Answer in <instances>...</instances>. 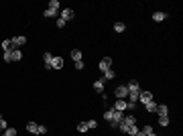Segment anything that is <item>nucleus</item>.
Listing matches in <instances>:
<instances>
[{"label":"nucleus","mask_w":183,"mask_h":136,"mask_svg":"<svg viewBox=\"0 0 183 136\" xmlns=\"http://www.w3.org/2000/svg\"><path fill=\"white\" fill-rule=\"evenodd\" d=\"M126 108H128V102H126V100H118V102L114 104V110H118V112H124Z\"/></svg>","instance_id":"12"},{"label":"nucleus","mask_w":183,"mask_h":136,"mask_svg":"<svg viewBox=\"0 0 183 136\" xmlns=\"http://www.w3.org/2000/svg\"><path fill=\"white\" fill-rule=\"evenodd\" d=\"M0 136H4V134H0Z\"/></svg>","instance_id":"37"},{"label":"nucleus","mask_w":183,"mask_h":136,"mask_svg":"<svg viewBox=\"0 0 183 136\" xmlns=\"http://www.w3.org/2000/svg\"><path fill=\"white\" fill-rule=\"evenodd\" d=\"M75 69L77 71H84V61H75Z\"/></svg>","instance_id":"30"},{"label":"nucleus","mask_w":183,"mask_h":136,"mask_svg":"<svg viewBox=\"0 0 183 136\" xmlns=\"http://www.w3.org/2000/svg\"><path fill=\"white\" fill-rule=\"evenodd\" d=\"M0 120H2V116H0Z\"/></svg>","instance_id":"36"},{"label":"nucleus","mask_w":183,"mask_h":136,"mask_svg":"<svg viewBox=\"0 0 183 136\" xmlns=\"http://www.w3.org/2000/svg\"><path fill=\"white\" fill-rule=\"evenodd\" d=\"M138 130H141V128H138V126H136V124H134V126H128L126 134H128V136H134V134H136V132H138Z\"/></svg>","instance_id":"22"},{"label":"nucleus","mask_w":183,"mask_h":136,"mask_svg":"<svg viewBox=\"0 0 183 136\" xmlns=\"http://www.w3.org/2000/svg\"><path fill=\"white\" fill-rule=\"evenodd\" d=\"M43 61H45V67H47V69H51V61H53V55H51V53H45V55H43Z\"/></svg>","instance_id":"17"},{"label":"nucleus","mask_w":183,"mask_h":136,"mask_svg":"<svg viewBox=\"0 0 183 136\" xmlns=\"http://www.w3.org/2000/svg\"><path fill=\"white\" fill-rule=\"evenodd\" d=\"M22 59V51L21 49H12V51L4 53V61L6 63H10V61H21Z\"/></svg>","instance_id":"2"},{"label":"nucleus","mask_w":183,"mask_h":136,"mask_svg":"<svg viewBox=\"0 0 183 136\" xmlns=\"http://www.w3.org/2000/svg\"><path fill=\"white\" fill-rule=\"evenodd\" d=\"M142 132H145V134H147V136H149V134H153V132H155V130H153V126H149V124H147V126H145V128H142Z\"/></svg>","instance_id":"27"},{"label":"nucleus","mask_w":183,"mask_h":136,"mask_svg":"<svg viewBox=\"0 0 183 136\" xmlns=\"http://www.w3.org/2000/svg\"><path fill=\"white\" fill-rule=\"evenodd\" d=\"M37 134H47V128H45V126H39V132H37Z\"/></svg>","instance_id":"32"},{"label":"nucleus","mask_w":183,"mask_h":136,"mask_svg":"<svg viewBox=\"0 0 183 136\" xmlns=\"http://www.w3.org/2000/svg\"><path fill=\"white\" fill-rule=\"evenodd\" d=\"M96 126H98V122H96V120H88V128H89V130H94Z\"/></svg>","instance_id":"28"},{"label":"nucleus","mask_w":183,"mask_h":136,"mask_svg":"<svg viewBox=\"0 0 183 136\" xmlns=\"http://www.w3.org/2000/svg\"><path fill=\"white\" fill-rule=\"evenodd\" d=\"M104 120H108V122L112 120V110H106V112H104Z\"/></svg>","instance_id":"29"},{"label":"nucleus","mask_w":183,"mask_h":136,"mask_svg":"<svg viewBox=\"0 0 183 136\" xmlns=\"http://www.w3.org/2000/svg\"><path fill=\"white\" fill-rule=\"evenodd\" d=\"M57 12H59V2H57V0H51V2H49V8L45 10V18H51V16H57Z\"/></svg>","instance_id":"1"},{"label":"nucleus","mask_w":183,"mask_h":136,"mask_svg":"<svg viewBox=\"0 0 183 136\" xmlns=\"http://www.w3.org/2000/svg\"><path fill=\"white\" fill-rule=\"evenodd\" d=\"M126 89H128V96H138L141 94V85H138V81H134V79L126 85Z\"/></svg>","instance_id":"3"},{"label":"nucleus","mask_w":183,"mask_h":136,"mask_svg":"<svg viewBox=\"0 0 183 136\" xmlns=\"http://www.w3.org/2000/svg\"><path fill=\"white\" fill-rule=\"evenodd\" d=\"M165 18H167V12H155L153 14V21H157V22L165 21Z\"/></svg>","instance_id":"20"},{"label":"nucleus","mask_w":183,"mask_h":136,"mask_svg":"<svg viewBox=\"0 0 183 136\" xmlns=\"http://www.w3.org/2000/svg\"><path fill=\"white\" fill-rule=\"evenodd\" d=\"M12 49H14V45H12V41H10V39H6V41H2V51H4V53L12 51Z\"/></svg>","instance_id":"13"},{"label":"nucleus","mask_w":183,"mask_h":136,"mask_svg":"<svg viewBox=\"0 0 183 136\" xmlns=\"http://www.w3.org/2000/svg\"><path fill=\"white\" fill-rule=\"evenodd\" d=\"M126 96H128L126 85H118V87H116V98H118V100H124Z\"/></svg>","instance_id":"7"},{"label":"nucleus","mask_w":183,"mask_h":136,"mask_svg":"<svg viewBox=\"0 0 183 136\" xmlns=\"http://www.w3.org/2000/svg\"><path fill=\"white\" fill-rule=\"evenodd\" d=\"M138 100H141L142 104H147V102H151V100H153V94H151V91H145V89H141V94H138Z\"/></svg>","instance_id":"8"},{"label":"nucleus","mask_w":183,"mask_h":136,"mask_svg":"<svg viewBox=\"0 0 183 136\" xmlns=\"http://www.w3.org/2000/svg\"><path fill=\"white\" fill-rule=\"evenodd\" d=\"M114 75H116V71H114V69H108V71H104V81L114 79Z\"/></svg>","instance_id":"18"},{"label":"nucleus","mask_w":183,"mask_h":136,"mask_svg":"<svg viewBox=\"0 0 183 136\" xmlns=\"http://www.w3.org/2000/svg\"><path fill=\"white\" fill-rule=\"evenodd\" d=\"M0 128H2V130H6V128H8V124H6V120H0Z\"/></svg>","instance_id":"33"},{"label":"nucleus","mask_w":183,"mask_h":136,"mask_svg":"<svg viewBox=\"0 0 183 136\" xmlns=\"http://www.w3.org/2000/svg\"><path fill=\"white\" fill-rule=\"evenodd\" d=\"M94 89L98 91V94H104V79H98V81H94Z\"/></svg>","instance_id":"16"},{"label":"nucleus","mask_w":183,"mask_h":136,"mask_svg":"<svg viewBox=\"0 0 183 136\" xmlns=\"http://www.w3.org/2000/svg\"><path fill=\"white\" fill-rule=\"evenodd\" d=\"M71 59L73 61H81V51H79V49H73V51H71Z\"/></svg>","instance_id":"21"},{"label":"nucleus","mask_w":183,"mask_h":136,"mask_svg":"<svg viewBox=\"0 0 183 136\" xmlns=\"http://www.w3.org/2000/svg\"><path fill=\"white\" fill-rule=\"evenodd\" d=\"M26 132H31V134H37V132H39V124L29 122V124H26Z\"/></svg>","instance_id":"15"},{"label":"nucleus","mask_w":183,"mask_h":136,"mask_svg":"<svg viewBox=\"0 0 183 136\" xmlns=\"http://www.w3.org/2000/svg\"><path fill=\"white\" fill-rule=\"evenodd\" d=\"M122 124H124V126H134V124H136V118H134V116H124V118H122Z\"/></svg>","instance_id":"14"},{"label":"nucleus","mask_w":183,"mask_h":136,"mask_svg":"<svg viewBox=\"0 0 183 136\" xmlns=\"http://www.w3.org/2000/svg\"><path fill=\"white\" fill-rule=\"evenodd\" d=\"M0 130H2V128H0Z\"/></svg>","instance_id":"38"},{"label":"nucleus","mask_w":183,"mask_h":136,"mask_svg":"<svg viewBox=\"0 0 183 136\" xmlns=\"http://www.w3.org/2000/svg\"><path fill=\"white\" fill-rule=\"evenodd\" d=\"M77 130H79V132L89 130V128H88V122H79V124H77Z\"/></svg>","instance_id":"25"},{"label":"nucleus","mask_w":183,"mask_h":136,"mask_svg":"<svg viewBox=\"0 0 183 136\" xmlns=\"http://www.w3.org/2000/svg\"><path fill=\"white\" fill-rule=\"evenodd\" d=\"M108 69H112V57H104L100 61V71H108Z\"/></svg>","instance_id":"6"},{"label":"nucleus","mask_w":183,"mask_h":136,"mask_svg":"<svg viewBox=\"0 0 183 136\" xmlns=\"http://www.w3.org/2000/svg\"><path fill=\"white\" fill-rule=\"evenodd\" d=\"M63 67V59L57 55H53V61H51V69H61Z\"/></svg>","instance_id":"11"},{"label":"nucleus","mask_w":183,"mask_h":136,"mask_svg":"<svg viewBox=\"0 0 183 136\" xmlns=\"http://www.w3.org/2000/svg\"><path fill=\"white\" fill-rule=\"evenodd\" d=\"M73 16H75V10H73V8H63V10H61V16H59V18H63V21L67 22V21H71Z\"/></svg>","instance_id":"5"},{"label":"nucleus","mask_w":183,"mask_h":136,"mask_svg":"<svg viewBox=\"0 0 183 136\" xmlns=\"http://www.w3.org/2000/svg\"><path fill=\"white\" fill-rule=\"evenodd\" d=\"M57 26H59V29H63V26H65V21H63V18H57Z\"/></svg>","instance_id":"31"},{"label":"nucleus","mask_w":183,"mask_h":136,"mask_svg":"<svg viewBox=\"0 0 183 136\" xmlns=\"http://www.w3.org/2000/svg\"><path fill=\"white\" fill-rule=\"evenodd\" d=\"M4 136H17V128H12V126H8L4 130Z\"/></svg>","instance_id":"23"},{"label":"nucleus","mask_w":183,"mask_h":136,"mask_svg":"<svg viewBox=\"0 0 183 136\" xmlns=\"http://www.w3.org/2000/svg\"><path fill=\"white\" fill-rule=\"evenodd\" d=\"M149 136H157V134H155V132H153V134H149Z\"/></svg>","instance_id":"35"},{"label":"nucleus","mask_w":183,"mask_h":136,"mask_svg":"<svg viewBox=\"0 0 183 136\" xmlns=\"http://www.w3.org/2000/svg\"><path fill=\"white\" fill-rule=\"evenodd\" d=\"M124 29H126V26H124V22H116V25H114V30H116V33H124Z\"/></svg>","instance_id":"24"},{"label":"nucleus","mask_w":183,"mask_h":136,"mask_svg":"<svg viewBox=\"0 0 183 136\" xmlns=\"http://www.w3.org/2000/svg\"><path fill=\"white\" fill-rule=\"evenodd\" d=\"M134 136H147V134H145V132H142V130H138V132H136Z\"/></svg>","instance_id":"34"},{"label":"nucleus","mask_w":183,"mask_h":136,"mask_svg":"<svg viewBox=\"0 0 183 136\" xmlns=\"http://www.w3.org/2000/svg\"><path fill=\"white\" fill-rule=\"evenodd\" d=\"M145 110H147V112H157V104L151 100V102H147V104H145Z\"/></svg>","instance_id":"19"},{"label":"nucleus","mask_w":183,"mask_h":136,"mask_svg":"<svg viewBox=\"0 0 183 136\" xmlns=\"http://www.w3.org/2000/svg\"><path fill=\"white\" fill-rule=\"evenodd\" d=\"M157 114H159V118H163V116H169V108H167L165 104H157Z\"/></svg>","instance_id":"10"},{"label":"nucleus","mask_w":183,"mask_h":136,"mask_svg":"<svg viewBox=\"0 0 183 136\" xmlns=\"http://www.w3.org/2000/svg\"><path fill=\"white\" fill-rule=\"evenodd\" d=\"M10 41H12L14 49H18V47H22V45H25V43H26V37H22V35H21V37H12V39H10Z\"/></svg>","instance_id":"9"},{"label":"nucleus","mask_w":183,"mask_h":136,"mask_svg":"<svg viewBox=\"0 0 183 136\" xmlns=\"http://www.w3.org/2000/svg\"><path fill=\"white\" fill-rule=\"evenodd\" d=\"M122 118H124L122 112H118V110H114V108H112V120H110L112 126H118V124L122 122Z\"/></svg>","instance_id":"4"},{"label":"nucleus","mask_w":183,"mask_h":136,"mask_svg":"<svg viewBox=\"0 0 183 136\" xmlns=\"http://www.w3.org/2000/svg\"><path fill=\"white\" fill-rule=\"evenodd\" d=\"M159 124H161V126H167V124H169V116H163V118H159Z\"/></svg>","instance_id":"26"}]
</instances>
